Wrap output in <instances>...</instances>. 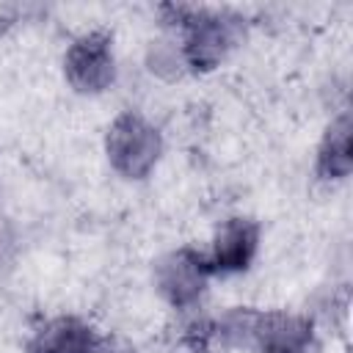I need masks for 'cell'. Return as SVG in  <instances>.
<instances>
[{
    "instance_id": "5b68a950",
    "label": "cell",
    "mask_w": 353,
    "mask_h": 353,
    "mask_svg": "<svg viewBox=\"0 0 353 353\" xmlns=\"http://www.w3.org/2000/svg\"><path fill=\"white\" fill-rule=\"evenodd\" d=\"M256 243H259V226L251 218H229L218 229L212 251L207 256L210 270L212 273L245 270L256 254Z\"/></svg>"
},
{
    "instance_id": "7a4b0ae2",
    "label": "cell",
    "mask_w": 353,
    "mask_h": 353,
    "mask_svg": "<svg viewBox=\"0 0 353 353\" xmlns=\"http://www.w3.org/2000/svg\"><path fill=\"white\" fill-rule=\"evenodd\" d=\"M108 154L124 176H143L160 154V135L141 116L124 113L110 127Z\"/></svg>"
},
{
    "instance_id": "6da1fadb",
    "label": "cell",
    "mask_w": 353,
    "mask_h": 353,
    "mask_svg": "<svg viewBox=\"0 0 353 353\" xmlns=\"http://www.w3.org/2000/svg\"><path fill=\"white\" fill-rule=\"evenodd\" d=\"M165 11H171L176 17V22L185 28L182 58L193 69L204 72V69L218 66L221 58L234 44L237 25H234V19H229L223 14H210V11L190 8V6H168Z\"/></svg>"
},
{
    "instance_id": "277c9868",
    "label": "cell",
    "mask_w": 353,
    "mask_h": 353,
    "mask_svg": "<svg viewBox=\"0 0 353 353\" xmlns=\"http://www.w3.org/2000/svg\"><path fill=\"white\" fill-rule=\"evenodd\" d=\"M210 276L212 270L207 265V256L196 254L193 248L174 251L157 262V287L176 309L196 303Z\"/></svg>"
},
{
    "instance_id": "ba28073f",
    "label": "cell",
    "mask_w": 353,
    "mask_h": 353,
    "mask_svg": "<svg viewBox=\"0 0 353 353\" xmlns=\"http://www.w3.org/2000/svg\"><path fill=\"white\" fill-rule=\"evenodd\" d=\"M353 146H350V116L342 113L325 130V138L317 152V174L323 179H345L353 168Z\"/></svg>"
},
{
    "instance_id": "52a82bcc",
    "label": "cell",
    "mask_w": 353,
    "mask_h": 353,
    "mask_svg": "<svg viewBox=\"0 0 353 353\" xmlns=\"http://www.w3.org/2000/svg\"><path fill=\"white\" fill-rule=\"evenodd\" d=\"M97 334L77 317H55L30 342V353H91Z\"/></svg>"
},
{
    "instance_id": "3957f363",
    "label": "cell",
    "mask_w": 353,
    "mask_h": 353,
    "mask_svg": "<svg viewBox=\"0 0 353 353\" xmlns=\"http://www.w3.org/2000/svg\"><path fill=\"white\" fill-rule=\"evenodd\" d=\"M66 77L83 94H99L113 83V52L108 33H85L69 47Z\"/></svg>"
},
{
    "instance_id": "8992f818",
    "label": "cell",
    "mask_w": 353,
    "mask_h": 353,
    "mask_svg": "<svg viewBox=\"0 0 353 353\" xmlns=\"http://www.w3.org/2000/svg\"><path fill=\"white\" fill-rule=\"evenodd\" d=\"M251 345L262 353H309L312 323L287 312H259Z\"/></svg>"
}]
</instances>
